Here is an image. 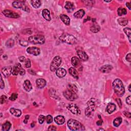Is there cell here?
I'll use <instances>...</instances> for the list:
<instances>
[{
    "mask_svg": "<svg viewBox=\"0 0 131 131\" xmlns=\"http://www.w3.org/2000/svg\"><path fill=\"white\" fill-rule=\"evenodd\" d=\"M113 88L115 93L118 96H122L125 93V89L122 82L119 79L114 80L113 83Z\"/></svg>",
    "mask_w": 131,
    "mask_h": 131,
    "instance_id": "6da1fadb",
    "label": "cell"
},
{
    "mask_svg": "<svg viewBox=\"0 0 131 131\" xmlns=\"http://www.w3.org/2000/svg\"><path fill=\"white\" fill-rule=\"evenodd\" d=\"M96 100L92 98L88 101L87 106L88 107L85 111V114L88 117H92L93 116L94 112L95 111L97 106H96Z\"/></svg>",
    "mask_w": 131,
    "mask_h": 131,
    "instance_id": "7a4b0ae2",
    "label": "cell"
},
{
    "mask_svg": "<svg viewBox=\"0 0 131 131\" xmlns=\"http://www.w3.org/2000/svg\"><path fill=\"white\" fill-rule=\"evenodd\" d=\"M68 126L72 131H83L84 130V126L78 121L73 119L68 120Z\"/></svg>",
    "mask_w": 131,
    "mask_h": 131,
    "instance_id": "3957f363",
    "label": "cell"
},
{
    "mask_svg": "<svg viewBox=\"0 0 131 131\" xmlns=\"http://www.w3.org/2000/svg\"><path fill=\"white\" fill-rule=\"evenodd\" d=\"M60 40L65 43L70 45H73L77 42L76 38L73 35L67 33H64L62 34L60 37Z\"/></svg>",
    "mask_w": 131,
    "mask_h": 131,
    "instance_id": "277c9868",
    "label": "cell"
},
{
    "mask_svg": "<svg viewBox=\"0 0 131 131\" xmlns=\"http://www.w3.org/2000/svg\"><path fill=\"white\" fill-rule=\"evenodd\" d=\"M28 41L33 44H43L45 42V38L43 35H36L29 37Z\"/></svg>",
    "mask_w": 131,
    "mask_h": 131,
    "instance_id": "5b68a950",
    "label": "cell"
},
{
    "mask_svg": "<svg viewBox=\"0 0 131 131\" xmlns=\"http://www.w3.org/2000/svg\"><path fill=\"white\" fill-rule=\"evenodd\" d=\"M61 58L59 56H55L54 58L53 61H52V63L51 64V66H50V70L51 71L53 72L57 70L58 67H60V66L61 64Z\"/></svg>",
    "mask_w": 131,
    "mask_h": 131,
    "instance_id": "8992f818",
    "label": "cell"
},
{
    "mask_svg": "<svg viewBox=\"0 0 131 131\" xmlns=\"http://www.w3.org/2000/svg\"><path fill=\"white\" fill-rule=\"evenodd\" d=\"M21 75H24L25 74V70L22 68V65L19 63L15 64L13 68L12 74L14 75H17L18 74Z\"/></svg>",
    "mask_w": 131,
    "mask_h": 131,
    "instance_id": "52a82bcc",
    "label": "cell"
},
{
    "mask_svg": "<svg viewBox=\"0 0 131 131\" xmlns=\"http://www.w3.org/2000/svg\"><path fill=\"white\" fill-rule=\"evenodd\" d=\"M63 95L67 99L70 101H74L75 99H76L78 97L76 93L73 92L69 89L65 90L64 92Z\"/></svg>",
    "mask_w": 131,
    "mask_h": 131,
    "instance_id": "ba28073f",
    "label": "cell"
},
{
    "mask_svg": "<svg viewBox=\"0 0 131 131\" xmlns=\"http://www.w3.org/2000/svg\"><path fill=\"white\" fill-rule=\"evenodd\" d=\"M68 109L69 110H70V112L73 113V114L77 115H78L80 114V111L76 104H74V103H71L68 106Z\"/></svg>",
    "mask_w": 131,
    "mask_h": 131,
    "instance_id": "9c48e42d",
    "label": "cell"
},
{
    "mask_svg": "<svg viewBox=\"0 0 131 131\" xmlns=\"http://www.w3.org/2000/svg\"><path fill=\"white\" fill-rule=\"evenodd\" d=\"M2 12L6 17L14 19H17L19 18V14H16V13L14 11L9 10H5L3 11Z\"/></svg>",
    "mask_w": 131,
    "mask_h": 131,
    "instance_id": "30bf717a",
    "label": "cell"
},
{
    "mask_svg": "<svg viewBox=\"0 0 131 131\" xmlns=\"http://www.w3.org/2000/svg\"><path fill=\"white\" fill-rule=\"evenodd\" d=\"M27 52L28 53L34 55L35 56H37L41 53V50L39 48L37 47H29L27 49Z\"/></svg>",
    "mask_w": 131,
    "mask_h": 131,
    "instance_id": "8fae6325",
    "label": "cell"
},
{
    "mask_svg": "<svg viewBox=\"0 0 131 131\" xmlns=\"http://www.w3.org/2000/svg\"><path fill=\"white\" fill-rule=\"evenodd\" d=\"M1 72H2V73L4 76V77L5 78H7L12 73V67L10 66L5 67L2 69Z\"/></svg>",
    "mask_w": 131,
    "mask_h": 131,
    "instance_id": "7c38bea8",
    "label": "cell"
},
{
    "mask_svg": "<svg viewBox=\"0 0 131 131\" xmlns=\"http://www.w3.org/2000/svg\"><path fill=\"white\" fill-rule=\"evenodd\" d=\"M77 55L80 60L84 61H86L89 59V57H88V55L83 50H78L77 51Z\"/></svg>",
    "mask_w": 131,
    "mask_h": 131,
    "instance_id": "4fadbf2b",
    "label": "cell"
},
{
    "mask_svg": "<svg viewBox=\"0 0 131 131\" xmlns=\"http://www.w3.org/2000/svg\"><path fill=\"white\" fill-rule=\"evenodd\" d=\"M112 69H113V67L112 66L107 65H104L103 66L101 67L100 69V71L101 72L103 73H109L110 72H111Z\"/></svg>",
    "mask_w": 131,
    "mask_h": 131,
    "instance_id": "5bb4252c",
    "label": "cell"
},
{
    "mask_svg": "<svg viewBox=\"0 0 131 131\" xmlns=\"http://www.w3.org/2000/svg\"><path fill=\"white\" fill-rule=\"evenodd\" d=\"M36 84L38 88L42 89L46 85V81L42 78H39L36 80Z\"/></svg>",
    "mask_w": 131,
    "mask_h": 131,
    "instance_id": "9a60e30c",
    "label": "cell"
},
{
    "mask_svg": "<svg viewBox=\"0 0 131 131\" xmlns=\"http://www.w3.org/2000/svg\"><path fill=\"white\" fill-rule=\"evenodd\" d=\"M24 3H25L24 1H14L12 3V6L13 7L16 8L23 9L25 6Z\"/></svg>",
    "mask_w": 131,
    "mask_h": 131,
    "instance_id": "2e32d148",
    "label": "cell"
},
{
    "mask_svg": "<svg viewBox=\"0 0 131 131\" xmlns=\"http://www.w3.org/2000/svg\"><path fill=\"white\" fill-rule=\"evenodd\" d=\"M66 73L67 72L65 69L61 68L57 69L56 71V75L60 78H63L64 76H65L66 75Z\"/></svg>",
    "mask_w": 131,
    "mask_h": 131,
    "instance_id": "e0dca14e",
    "label": "cell"
},
{
    "mask_svg": "<svg viewBox=\"0 0 131 131\" xmlns=\"http://www.w3.org/2000/svg\"><path fill=\"white\" fill-rule=\"evenodd\" d=\"M42 15L43 16V18L46 19L48 21H51V17H50V11H49L48 9H44L42 11Z\"/></svg>",
    "mask_w": 131,
    "mask_h": 131,
    "instance_id": "ac0fdd59",
    "label": "cell"
},
{
    "mask_svg": "<svg viewBox=\"0 0 131 131\" xmlns=\"http://www.w3.org/2000/svg\"><path fill=\"white\" fill-rule=\"evenodd\" d=\"M116 110V106L115 104L113 103H109L108 104L106 108V110L107 112L109 114H111L114 112Z\"/></svg>",
    "mask_w": 131,
    "mask_h": 131,
    "instance_id": "d6986e66",
    "label": "cell"
},
{
    "mask_svg": "<svg viewBox=\"0 0 131 131\" xmlns=\"http://www.w3.org/2000/svg\"><path fill=\"white\" fill-rule=\"evenodd\" d=\"M54 122L58 125H61L65 123V117L63 116L59 115L54 118Z\"/></svg>",
    "mask_w": 131,
    "mask_h": 131,
    "instance_id": "ffe728a7",
    "label": "cell"
},
{
    "mask_svg": "<svg viewBox=\"0 0 131 131\" xmlns=\"http://www.w3.org/2000/svg\"><path fill=\"white\" fill-rule=\"evenodd\" d=\"M23 87L24 89L27 92H30L32 89V87L30 81L28 80H26L23 84Z\"/></svg>",
    "mask_w": 131,
    "mask_h": 131,
    "instance_id": "44dd1931",
    "label": "cell"
},
{
    "mask_svg": "<svg viewBox=\"0 0 131 131\" xmlns=\"http://www.w3.org/2000/svg\"><path fill=\"white\" fill-rule=\"evenodd\" d=\"M65 7L69 12H71L72 11H73L74 9V6L73 4V3H72L71 2L69 1H67L66 3Z\"/></svg>",
    "mask_w": 131,
    "mask_h": 131,
    "instance_id": "7402d4cb",
    "label": "cell"
},
{
    "mask_svg": "<svg viewBox=\"0 0 131 131\" xmlns=\"http://www.w3.org/2000/svg\"><path fill=\"white\" fill-rule=\"evenodd\" d=\"M61 20L64 22V23L67 26L69 25L70 24V19L68 16L65 14H61L60 15Z\"/></svg>",
    "mask_w": 131,
    "mask_h": 131,
    "instance_id": "603a6c76",
    "label": "cell"
},
{
    "mask_svg": "<svg viewBox=\"0 0 131 131\" xmlns=\"http://www.w3.org/2000/svg\"><path fill=\"white\" fill-rule=\"evenodd\" d=\"M71 63L73 66L75 68H77L80 64V59L76 56H74L71 59Z\"/></svg>",
    "mask_w": 131,
    "mask_h": 131,
    "instance_id": "cb8c5ba5",
    "label": "cell"
},
{
    "mask_svg": "<svg viewBox=\"0 0 131 131\" xmlns=\"http://www.w3.org/2000/svg\"><path fill=\"white\" fill-rule=\"evenodd\" d=\"M69 73L72 76H73L74 78H76V79H78V74L77 71L75 69H74L73 67H71L69 69Z\"/></svg>",
    "mask_w": 131,
    "mask_h": 131,
    "instance_id": "d4e9b609",
    "label": "cell"
},
{
    "mask_svg": "<svg viewBox=\"0 0 131 131\" xmlns=\"http://www.w3.org/2000/svg\"><path fill=\"white\" fill-rule=\"evenodd\" d=\"M10 113L12 115H14V116L16 117H19L22 114V112L21 110L15 109V108H11V109L10 110Z\"/></svg>",
    "mask_w": 131,
    "mask_h": 131,
    "instance_id": "484cf974",
    "label": "cell"
},
{
    "mask_svg": "<svg viewBox=\"0 0 131 131\" xmlns=\"http://www.w3.org/2000/svg\"><path fill=\"white\" fill-rule=\"evenodd\" d=\"M85 14V12L83 9H80L76 12L74 14V16L77 19H81Z\"/></svg>",
    "mask_w": 131,
    "mask_h": 131,
    "instance_id": "4316f807",
    "label": "cell"
},
{
    "mask_svg": "<svg viewBox=\"0 0 131 131\" xmlns=\"http://www.w3.org/2000/svg\"><path fill=\"white\" fill-rule=\"evenodd\" d=\"M32 6L35 8H38L41 6V2L39 0H33L31 1Z\"/></svg>",
    "mask_w": 131,
    "mask_h": 131,
    "instance_id": "83f0119b",
    "label": "cell"
},
{
    "mask_svg": "<svg viewBox=\"0 0 131 131\" xmlns=\"http://www.w3.org/2000/svg\"><path fill=\"white\" fill-rule=\"evenodd\" d=\"M100 27L99 25L97 24H94L90 28L91 31L93 33H97L100 30Z\"/></svg>",
    "mask_w": 131,
    "mask_h": 131,
    "instance_id": "f1b7e54d",
    "label": "cell"
},
{
    "mask_svg": "<svg viewBox=\"0 0 131 131\" xmlns=\"http://www.w3.org/2000/svg\"><path fill=\"white\" fill-rule=\"evenodd\" d=\"M11 126V123H10L8 122H6L4 124H3L2 126V130L3 131H7L10 130Z\"/></svg>",
    "mask_w": 131,
    "mask_h": 131,
    "instance_id": "f546056e",
    "label": "cell"
},
{
    "mask_svg": "<svg viewBox=\"0 0 131 131\" xmlns=\"http://www.w3.org/2000/svg\"><path fill=\"white\" fill-rule=\"evenodd\" d=\"M68 89L70 90V91L73 92L75 93H77V92H78V89L77 87L74 84H69L68 86Z\"/></svg>",
    "mask_w": 131,
    "mask_h": 131,
    "instance_id": "4dcf8cb0",
    "label": "cell"
},
{
    "mask_svg": "<svg viewBox=\"0 0 131 131\" xmlns=\"http://www.w3.org/2000/svg\"><path fill=\"white\" fill-rule=\"evenodd\" d=\"M122 122V118L121 117H117L116 119H115L114 122H113V124L114 126L116 127L119 126L120 124Z\"/></svg>",
    "mask_w": 131,
    "mask_h": 131,
    "instance_id": "1f68e13d",
    "label": "cell"
},
{
    "mask_svg": "<svg viewBox=\"0 0 131 131\" xmlns=\"http://www.w3.org/2000/svg\"><path fill=\"white\" fill-rule=\"evenodd\" d=\"M117 12L119 16H122V15H125L127 14V10L126 8L120 7L117 9Z\"/></svg>",
    "mask_w": 131,
    "mask_h": 131,
    "instance_id": "d6a6232c",
    "label": "cell"
},
{
    "mask_svg": "<svg viewBox=\"0 0 131 131\" xmlns=\"http://www.w3.org/2000/svg\"><path fill=\"white\" fill-rule=\"evenodd\" d=\"M118 22L122 26H126L128 24V20L126 18H119L118 19Z\"/></svg>",
    "mask_w": 131,
    "mask_h": 131,
    "instance_id": "836d02e7",
    "label": "cell"
},
{
    "mask_svg": "<svg viewBox=\"0 0 131 131\" xmlns=\"http://www.w3.org/2000/svg\"><path fill=\"white\" fill-rule=\"evenodd\" d=\"M14 40H12V39H9V40L6 42V46L9 48H11L14 46Z\"/></svg>",
    "mask_w": 131,
    "mask_h": 131,
    "instance_id": "e575fe53",
    "label": "cell"
},
{
    "mask_svg": "<svg viewBox=\"0 0 131 131\" xmlns=\"http://www.w3.org/2000/svg\"><path fill=\"white\" fill-rule=\"evenodd\" d=\"M123 31L127 35V37H129V41L130 42H131V29L130 28H125L123 29Z\"/></svg>",
    "mask_w": 131,
    "mask_h": 131,
    "instance_id": "d590c367",
    "label": "cell"
},
{
    "mask_svg": "<svg viewBox=\"0 0 131 131\" xmlns=\"http://www.w3.org/2000/svg\"><path fill=\"white\" fill-rule=\"evenodd\" d=\"M45 119H46V121L47 123L48 124L51 123L52 122H53V118H52V117L51 115H48L46 117Z\"/></svg>",
    "mask_w": 131,
    "mask_h": 131,
    "instance_id": "8d00e7d4",
    "label": "cell"
},
{
    "mask_svg": "<svg viewBox=\"0 0 131 131\" xmlns=\"http://www.w3.org/2000/svg\"><path fill=\"white\" fill-rule=\"evenodd\" d=\"M18 98V94L13 93L11 94V96L9 97V99L11 101H14Z\"/></svg>",
    "mask_w": 131,
    "mask_h": 131,
    "instance_id": "74e56055",
    "label": "cell"
},
{
    "mask_svg": "<svg viewBox=\"0 0 131 131\" xmlns=\"http://www.w3.org/2000/svg\"><path fill=\"white\" fill-rule=\"evenodd\" d=\"M19 44H20V45L21 46H22L26 47V46H28V42L27 41H26V40H21L20 41H19Z\"/></svg>",
    "mask_w": 131,
    "mask_h": 131,
    "instance_id": "f35d334b",
    "label": "cell"
},
{
    "mask_svg": "<svg viewBox=\"0 0 131 131\" xmlns=\"http://www.w3.org/2000/svg\"><path fill=\"white\" fill-rule=\"evenodd\" d=\"M25 67L27 68H29L31 67V61L29 59H27L25 61Z\"/></svg>",
    "mask_w": 131,
    "mask_h": 131,
    "instance_id": "ab89813d",
    "label": "cell"
},
{
    "mask_svg": "<svg viewBox=\"0 0 131 131\" xmlns=\"http://www.w3.org/2000/svg\"><path fill=\"white\" fill-rule=\"evenodd\" d=\"M45 120V117L43 115H40L38 117V122L40 124H42Z\"/></svg>",
    "mask_w": 131,
    "mask_h": 131,
    "instance_id": "60d3db41",
    "label": "cell"
},
{
    "mask_svg": "<svg viewBox=\"0 0 131 131\" xmlns=\"http://www.w3.org/2000/svg\"><path fill=\"white\" fill-rule=\"evenodd\" d=\"M7 98L5 95H2L1 97V104H3L5 103L6 101H7Z\"/></svg>",
    "mask_w": 131,
    "mask_h": 131,
    "instance_id": "b9f144b4",
    "label": "cell"
},
{
    "mask_svg": "<svg viewBox=\"0 0 131 131\" xmlns=\"http://www.w3.org/2000/svg\"><path fill=\"white\" fill-rule=\"evenodd\" d=\"M126 102L127 104H129V105H130L131 103V96H129L128 97L126 98Z\"/></svg>",
    "mask_w": 131,
    "mask_h": 131,
    "instance_id": "7bdbcfd3",
    "label": "cell"
},
{
    "mask_svg": "<svg viewBox=\"0 0 131 131\" xmlns=\"http://www.w3.org/2000/svg\"><path fill=\"white\" fill-rule=\"evenodd\" d=\"M48 131H56V127L53 126H51L48 127Z\"/></svg>",
    "mask_w": 131,
    "mask_h": 131,
    "instance_id": "ee69618b",
    "label": "cell"
},
{
    "mask_svg": "<svg viewBox=\"0 0 131 131\" xmlns=\"http://www.w3.org/2000/svg\"><path fill=\"white\" fill-rule=\"evenodd\" d=\"M123 114L124 115H125L126 117H127V118H130L131 117V114L129 112H124Z\"/></svg>",
    "mask_w": 131,
    "mask_h": 131,
    "instance_id": "f6af8a7d",
    "label": "cell"
},
{
    "mask_svg": "<svg viewBox=\"0 0 131 131\" xmlns=\"http://www.w3.org/2000/svg\"><path fill=\"white\" fill-rule=\"evenodd\" d=\"M98 116H99V117L100 120L98 121V122H97L96 124H97V126H101V125H102V124H103V120H102V119H101V118L100 115H99Z\"/></svg>",
    "mask_w": 131,
    "mask_h": 131,
    "instance_id": "bcb514c9",
    "label": "cell"
},
{
    "mask_svg": "<svg viewBox=\"0 0 131 131\" xmlns=\"http://www.w3.org/2000/svg\"><path fill=\"white\" fill-rule=\"evenodd\" d=\"M116 101L117 102V103L118 104L119 107H120V108H121L122 107V101H121V100L119 99V98H117V99H116Z\"/></svg>",
    "mask_w": 131,
    "mask_h": 131,
    "instance_id": "7dc6e473",
    "label": "cell"
},
{
    "mask_svg": "<svg viewBox=\"0 0 131 131\" xmlns=\"http://www.w3.org/2000/svg\"><path fill=\"white\" fill-rule=\"evenodd\" d=\"M126 60L127 61H128L129 62H131V53H129L126 55Z\"/></svg>",
    "mask_w": 131,
    "mask_h": 131,
    "instance_id": "c3c4849f",
    "label": "cell"
},
{
    "mask_svg": "<svg viewBox=\"0 0 131 131\" xmlns=\"http://www.w3.org/2000/svg\"><path fill=\"white\" fill-rule=\"evenodd\" d=\"M1 89H3V88H4V87H5V84H4V81H3V79H2V77H1Z\"/></svg>",
    "mask_w": 131,
    "mask_h": 131,
    "instance_id": "681fc988",
    "label": "cell"
},
{
    "mask_svg": "<svg viewBox=\"0 0 131 131\" xmlns=\"http://www.w3.org/2000/svg\"><path fill=\"white\" fill-rule=\"evenodd\" d=\"M19 60L21 62H24L26 61V59L24 56H21L19 57Z\"/></svg>",
    "mask_w": 131,
    "mask_h": 131,
    "instance_id": "f907efd6",
    "label": "cell"
},
{
    "mask_svg": "<svg viewBox=\"0 0 131 131\" xmlns=\"http://www.w3.org/2000/svg\"><path fill=\"white\" fill-rule=\"evenodd\" d=\"M29 115H26V116H25V120H24V123L26 124V123H27V122H28V120L29 119Z\"/></svg>",
    "mask_w": 131,
    "mask_h": 131,
    "instance_id": "816d5d0a",
    "label": "cell"
},
{
    "mask_svg": "<svg viewBox=\"0 0 131 131\" xmlns=\"http://www.w3.org/2000/svg\"><path fill=\"white\" fill-rule=\"evenodd\" d=\"M126 6H127V7L129 8V9L130 10H131V4H130V3H126Z\"/></svg>",
    "mask_w": 131,
    "mask_h": 131,
    "instance_id": "f5cc1de1",
    "label": "cell"
},
{
    "mask_svg": "<svg viewBox=\"0 0 131 131\" xmlns=\"http://www.w3.org/2000/svg\"><path fill=\"white\" fill-rule=\"evenodd\" d=\"M34 126H35V122H32V123L31 124V126L32 127H33Z\"/></svg>",
    "mask_w": 131,
    "mask_h": 131,
    "instance_id": "db71d44e",
    "label": "cell"
},
{
    "mask_svg": "<svg viewBox=\"0 0 131 131\" xmlns=\"http://www.w3.org/2000/svg\"><path fill=\"white\" fill-rule=\"evenodd\" d=\"M131 84H130L129 85V90L130 92L131 91Z\"/></svg>",
    "mask_w": 131,
    "mask_h": 131,
    "instance_id": "11a10c76",
    "label": "cell"
}]
</instances>
